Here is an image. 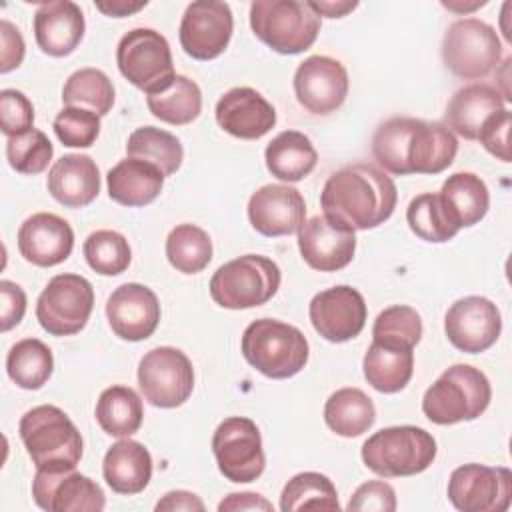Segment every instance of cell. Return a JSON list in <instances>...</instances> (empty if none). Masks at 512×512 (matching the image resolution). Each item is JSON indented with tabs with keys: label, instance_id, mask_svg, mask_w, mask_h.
Instances as JSON below:
<instances>
[{
	"label": "cell",
	"instance_id": "1",
	"mask_svg": "<svg viewBox=\"0 0 512 512\" xmlns=\"http://www.w3.org/2000/svg\"><path fill=\"white\" fill-rule=\"evenodd\" d=\"M458 152L454 132L442 122L396 116L382 122L372 136V154L390 174H438Z\"/></svg>",
	"mask_w": 512,
	"mask_h": 512
},
{
	"label": "cell",
	"instance_id": "2",
	"mask_svg": "<svg viewBox=\"0 0 512 512\" xmlns=\"http://www.w3.org/2000/svg\"><path fill=\"white\" fill-rule=\"evenodd\" d=\"M394 180L378 166L358 162L330 174L320 194L324 216L350 228L370 230L384 224L396 208Z\"/></svg>",
	"mask_w": 512,
	"mask_h": 512
},
{
	"label": "cell",
	"instance_id": "3",
	"mask_svg": "<svg viewBox=\"0 0 512 512\" xmlns=\"http://www.w3.org/2000/svg\"><path fill=\"white\" fill-rule=\"evenodd\" d=\"M18 432L36 470H74L82 458V436L58 406H34L20 418Z\"/></svg>",
	"mask_w": 512,
	"mask_h": 512
},
{
	"label": "cell",
	"instance_id": "4",
	"mask_svg": "<svg viewBox=\"0 0 512 512\" xmlns=\"http://www.w3.org/2000/svg\"><path fill=\"white\" fill-rule=\"evenodd\" d=\"M242 356L260 374L284 380L296 376L308 362V340L292 324L260 318L246 326L242 334Z\"/></svg>",
	"mask_w": 512,
	"mask_h": 512
},
{
	"label": "cell",
	"instance_id": "5",
	"mask_svg": "<svg viewBox=\"0 0 512 512\" xmlns=\"http://www.w3.org/2000/svg\"><path fill=\"white\" fill-rule=\"evenodd\" d=\"M492 388L486 374L470 364H454L424 392L422 412L440 426L476 420L490 404Z\"/></svg>",
	"mask_w": 512,
	"mask_h": 512
},
{
	"label": "cell",
	"instance_id": "6",
	"mask_svg": "<svg viewBox=\"0 0 512 512\" xmlns=\"http://www.w3.org/2000/svg\"><path fill=\"white\" fill-rule=\"evenodd\" d=\"M436 452L434 436L408 424L382 428L362 444L366 468L384 478L420 474L434 462Z\"/></svg>",
	"mask_w": 512,
	"mask_h": 512
},
{
	"label": "cell",
	"instance_id": "7",
	"mask_svg": "<svg viewBox=\"0 0 512 512\" xmlns=\"http://www.w3.org/2000/svg\"><path fill=\"white\" fill-rule=\"evenodd\" d=\"M250 26L258 40L278 54L308 50L320 32V16L308 2L256 0L250 4Z\"/></svg>",
	"mask_w": 512,
	"mask_h": 512
},
{
	"label": "cell",
	"instance_id": "8",
	"mask_svg": "<svg viewBox=\"0 0 512 512\" xmlns=\"http://www.w3.org/2000/svg\"><path fill=\"white\" fill-rule=\"evenodd\" d=\"M280 268L262 254H244L222 264L210 278L212 300L228 310L266 304L280 288Z\"/></svg>",
	"mask_w": 512,
	"mask_h": 512
},
{
	"label": "cell",
	"instance_id": "9",
	"mask_svg": "<svg viewBox=\"0 0 512 512\" xmlns=\"http://www.w3.org/2000/svg\"><path fill=\"white\" fill-rule=\"evenodd\" d=\"M116 64L120 74L148 96L166 90L176 78L170 44L152 28L128 30L118 42Z\"/></svg>",
	"mask_w": 512,
	"mask_h": 512
},
{
	"label": "cell",
	"instance_id": "10",
	"mask_svg": "<svg viewBox=\"0 0 512 512\" xmlns=\"http://www.w3.org/2000/svg\"><path fill=\"white\" fill-rule=\"evenodd\" d=\"M500 56L502 44L496 30L478 18L456 20L444 34L442 60L458 78H486L498 66Z\"/></svg>",
	"mask_w": 512,
	"mask_h": 512
},
{
	"label": "cell",
	"instance_id": "11",
	"mask_svg": "<svg viewBox=\"0 0 512 512\" xmlns=\"http://www.w3.org/2000/svg\"><path fill=\"white\" fill-rule=\"evenodd\" d=\"M94 308V288L80 274H56L40 292L36 318L52 336L78 334Z\"/></svg>",
	"mask_w": 512,
	"mask_h": 512
},
{
	"label": "cell",
	"instance_id": "12",
	"mask_svg": "<svg viewBox=\"0 0 512 512\" xmlns=\"http://www.w3.org/2000/svg\"><path fill=\"white\" fill-rule=\"evenodd\" d=\"M138 386L152 406H182L194 390V368L190 358L172 346L148 350L138 364Z\"/></svg>",
	"mask_w": 512,
	"mask_h": 512
},
{
	"label": "cell",
	"instance_id": "13",
	"mask_svg": "<svg viewBox=\"0 0 512 512\" xmlns=\"http://www.w3.org/2000/svg\"><path fill=\"white\" fill-rule=\"evenodd\" d=\"M212 452L222 476L236 484L254 482L266 466L262 436L254 420L230 416L212 436Z\"/></svg>",
	"mask_w": 512,
	"mask_h": 512
},
{
	"label": "cell",
	"instance_id": "14",
	"mask_svg": "<svg viewBox=\"0 0 512 512\" xmlns=\"http://www.w3.org/2000/svg\"><path fill=\"white\" fill-rule=\"evenodd\" d=\"M448 500L460 512H504L512 502V472L506 466L462 464L448 478Z\"/></svg>",
	"mask_w": 512,
	"mask_h": 512
},
{
	"label": "cell",
	"instance_id": "15",
	"mask_svg": "<svg viewBox=\"0 0 512 512\" xmlns=\"http://www.w3.org/2000/svg\"><path fill=\"white\" fill-rule=\"evenodd\" d=\"M232 30L234 18L226 2L196 0L182 16L180 46L194 60H212L228 48Z\"/></svg>",
	"mask_w": 512,
	"mask_h": 512
},
{
	"label": "cell",
	"instance_id": "16",
	"mask_svg": "<svg viewBox=\"0 0 512 512\" xmlns=\"http://www.w3.org/2000/svg\"><path fill=\"white\" fill-rule=\"evenodd\" d=\"M444 330L454 348L466 354H478L496 344L502 332V316L492 300L464 296L448 308Z\"/></svg>",
	"mask_w": 512,
	"mask_h": 512
},
{
	"label": "cell",
	"instance_id": "17",
	"mask_svg": "<svg viewBox=\"0 0 512 512\" xmlns=\"http://www.w3.org/2000/svg\"><path fill=\"white\" fill-rule=\"evenodd\" d=\"M294 94L308 112L330 114L348 96V72L336 58L310 56L294 72Z\"/></svg>",
	"mask_w": 512,
	"mask_h": 512
},
{
	"label": "cell",
	"instance_id": "18",
	"mask_svg": "<svg viewBox=\"0 0 512 512\" xmlns=\"http://www.w3.org/2000/svg\"><path fill=\"white\" fill-rule=\"evenodd\" d=\"M310 322L328 342H346L356 338L366 324L364 296L352 286H334L318 292L310 300Z\"/></svg>",
	"mask_w": 512,
	"mask_h": 512
},
{
	"label": "cell",
	"instance_id": "19",
	"mask_svg": "<svg viewBox=\"0 0 512 512\" xmlns=\"http://www.w3.org/2000/svg\"><path fill=\"white\" fill-rule=\"evenodd\" d=\"M32 496L48 512H100L106 506L102 488L92 478L74 470H36Z\"/></svg>",
	"mask_w": 512,
	"mask_h": 512
},
{
	"label": "cell",
	"instance_id": "20",
	"mask_svg": "<svg viewBox=\"0 0 512 512\" xmlns=\"http://www.w3.org/2000/svg\"><path fill=\"white\" fill-rule=\"evenodd\" d=\"M298 248L304 262L318 272H336L346 268L356 252L354 230L330 220L312 216L298 230Z\"/></svg>",
	"mask_w": 512,
	"mask_h": 512
},
{
	"label": "cell",
	"instance_id": "21",
	"mask_svg": "<svg viewBox=\"0 0 512 512\" xmlns=\"http://www.w3.org/2000/svg\"><path fill=\"white\" fill-rule=\"evenodd\" d=\"M106 318L118 338L128 342L146 340L160 322L158 296L144 284H122L106 302Z\"/></svg>",
	"mask_w": 512,
	"mask_h": 512
},
{
	"label": "cell",
	"instance_id": "22",
	"mask_svg": "<svg viewBox=\"0 0 512 512\" xmlns=\"http://www.w3.org/2000/svg\"><path fill=\"white\" fill-rule=\"evenodd\" d=\"M248 220L262 236H288L306 220L302 194L288 184H266L248 200Z\"/></svg>",
	"mask_w": 512,
	"mask_h": 512
},
{
	"label": "cell",
	"instance_id": "23",
	"mask_svg": "<svg viewBox=\"0 0 512 512\" xmlns=\"http://www.w3.org/2000/svg\"><path fill=\"white\" fill-rule=\"evenodd\" d=\"M214 114L218 126L240 140H258L276 124L274 106L258 90L248 86H238L222 94Z\"/></svg>",
	"mask_w": 512,
	"mask_h": 512
},
{
	"label": "cell",
	"instance_id": "24",
	"mask_svg": "<svg viewBox=\"0 0 512 512\" xmlns=\"http://www.w3.org/2000/svg\"><path fill=\"white\" fill-rule=\"evenodd\" d=\"M74 248L72 226L52 212L28 216L18 230V250L34 266L50 268L64 262Z\"/></svg>",
	"mask_w": 512,
	"mask_h": 512
},
{
	"label": "cell",
	"instance_id": "25",
	"mask_svg": "<svg viewBox=\"0 0 512 512\" xmlns=\"http://www.w3.org/2000/svg\"><path fill=\"white\" fill-rule=\"evenodd\" d=\"M84 14L70 0L42 2L34 14V36L38 48L54 58L72 54L84 38Z\"/></svg>",
	"mask_w": 512,
	"mask_h": 512
},
{
	"label": "cell",
	"instance_id": "26",
	"mask_svg": "<svg viewBox=\"0 0 512 512\" xmlns=\"http://www.w3.org/2000/svg\"><path fill=\"white\" fill-rule=\"evenodd\" d=\"M46 186L62 206L84 208L100 192V170L88 154H66L50 168Z\"/></svg>",
	"mask_w": 512,
	"mask_h": 512
},
{
	"label": "cell",
	"instance_id": "27",
	"mask_svg": "<svg viewBox=\"0 0 512 512\" xmlns=\"http://www.w3.org/2000/svg\"><path fill=\"white\" fill-rule=\"evenodd\" d=\"M164 174L150 162L124 158L106 174L108 196L128 208H140L154 202L164 186Z\"/></svg>",
	"mask_w": 512,
	"mask_h": 512
},
{
	"label": "cell",
	"instance_id": "28",
	"mask_svg": "<svg viewBox=\"0 0 512 512\" xmlns=\"http://www.w3.org/2000/svg\"><path fill=\"white\" fill-rule=\"evenodd\" d=\"M102 474L116 494H138L152 478V456L148 448L136 440H118L104 454Z\"/></svg>",
	"mask_w": 512,
	"mask_h": 512
},
{
	"label": "cell",
	"instance_id": "29",
	"mask_svg": "<svg viewBox=\"0 0 512 512\" xmlns=\"http://www.w3.org/2000/svg\"><path fill=\"white\" fill-rule=\"evenodd\" d=\"M500 110H504V100L498 88L468 84L450 98L446 106V126L466 140H476L482 124Z\"/></svg>",
	"mask_w": 512,
	"mask_h": 512
},
{
	"label": "cell",
	"instance_id": "30",
	"mask_svg": "<svg viewBox=\"0 0 512 512\" xmlns=\"http://www.w3.org/2000/svg\"><path fill=\"white\" fill-rule=\"evenodd\" d=\"M264 160L268 172L278 180L300 182L316 168L318 152L306 134L284 130L266 146Z\"/></svg>",
	"mask_w": 512,
	"mask_h": 512
},
{
	"label": "cell",
	"instance_id": "31",
	"mask_svg": "<svg viewBox=\"0 0 512 512\" xmlns=\"http://www.w3.org/2000/svg\"><path fill=\"white\" fill-rule=\"evenodd\" d=\"M438 194L460 228L478 224L490 208L488 186L474 172H456L448 176Z\"/></svg>",
	"mask_w": 512,
	"mask_h": 512
},
{
	"label": "cell",
	"instance_id": "32",
	"mask_svg": "<svg viewBox=\"0 0 512 512\" xmlns=\"http://www.w3.org/2000/svg\"><path fill=\"white\" fill-rule=\"evenodd\" d=\"M364 378L368 384L384 394H394L406 388L414 372L412 348H390L372 342L362 360Z\"/></svg>",
	"mask_w": 512,
	"mask_h": 512
},
{
	"label": "cell",
	"instance_id": "33",
	"mask_svg": "<svg viewBox=\"0 0 512 512\" xmlns=\"http://www.w3.org/2000/svg\"><path fill=\"white\" fill-rule=\"evenodd\" d=\"M324 420L332 432L356 438L368 432L376 420V408L360 388H340L324 404Z\"/></svg>",
	"mask_w": 512,
	"mask_h": 512
},
{
	"label": "cell",
	"instance_id": "34",
	"mask_svg": "<svg viewBox=\"0 0 512 512\" xmlns=\"http://www.w3.org/2000/svg\"><path fill=\"white\" fill-rule=\"evenodd\" d=\"M94 416L108 436L128 438L140 430L144 408L140 396L130 386L116 384L102 390Z\"/></svg>",
	"mask_w": 512,
	"mask_h": 512
},
{
	"label": "cell",
	"instance_id": "35",
	"mask_svg": "<svg viewBox=\"0 0 512 512\" xmlns=\"http://www.w3.org/2000/svg\"><path fill=\"white\" fill-rule=\"evenodd\" d=\"M146 104L152 116H156L158 120L172 126H184L200 116L202 92L194 80L176 74L166 90L146 96Z\"/></svg>",
	"mask_w": 512,
	"mask_h": 512
},
{
	"label": "cell",
	"instance_id": "36",
	"mask_svg": "<svg viewBox=\"0 0 512 512\" xmlns=\"http://www.w3.org/2000/svg\"><path fill=\"white\" fill-rule=\"evenodd\" d=\"M54 370L52 350L38 338L16 342L6 356V372L10 380L24 390L42 388Z\"/></svg>",
	"mask_w": 512,
	"mask_h": 512
},
{
	"label": "cell",
	"instance_id": "37",
	"mask_svg": "<svg viewBox=\"0 0 512 512\" xmlns=\"http://www.w3.org/2000/svg\"><path fill=\"white\" fill-rule=\"evenodd\" d=\"M128 158H138L154 164L164 176L174 174L184 160V148L180 140L156 126L136 128L126 142Z\"/></svg>",
	"mask_w": 512,
	"mask_h": 512
},
{
	"label": "cell",
	"instance_id": "38",
	"mask_svg": "<svg viewBox=\"0 0 512 512\" xmlns=\"http://www.w3.org/2000/svg\"><path fill=\"white\" fill-rule=\"evenodd\" d=\"M410 230L426 242H448L460 230L438 192H424L410 200L406 208Z\"/></svg>",
	"mask_w": 512,
	"mask_h": 512
},
{
	"label": "cell",
	"instance_id": "39",
	"mask_svg": "<svg viewBox=\"0 0 512 512\" xmlns=\"http://www.w3.org/2000/svg\"><path fill=\"white\" fill-rule=\"evenodd\" d=\"M280 510H340L336 486L320 472H300L286 482L280 494Z\"/></svg>",
	"mask_w": 512,
	"mask_h": 512
},
{
	"label": "cell",
	"instance_id": "40",
	"mask_svg": "<svg viewBox=\"0 0 512 512\" xmlns=\"http://www.w3.org/2000/svg\"><path fill=\"white\" fill-rule=\"evenodd\" d=\"M166 258L182 274H198L212 260V240L196 224H178L166 238Z\"/></svg>",
	"mask_w": 512,
	"mask_h": 512
},
{
	"label": "cell",
	"instance_id": "41",
	"mask_svg": "<svg viewBox=\"0 0 512 512\" xmlns=\"http://www.w3.org/2000/svg\"><path fill=\"white\" fill-rule=\"evenodd\" d=\"M62 102L106 116L114 106L112 80L98 68H80L68 76L62 88Z\"/></svg>",
	"mask_w": 512,
	"mask_h": 512
},
{
	"label": "cell",
	"instance_id": "42",
	"mask_svg": "<svg viewBox=\"0 0 512 512\" xmlns=\"http://www.w3.org/2000/svg\"><path fill=\"white\" fill-rule=\"evenodd\" d=\"M372 338L390 348H414L422 338V318L412 306H388L376 316Z\"/></svg>",
	"mask_w": 512,
	"mask_h": 512
},
{
	"label": "cell",
	"instance_id": "43",
	"mask_svg": "<svg viewBox=\"0 0 512 512\" xmlns=\"http://www.w3.org/2000/svg\"><path fill=\"white\" fill-rule=\"evenodd\" d=\"M88 266L102 276L122 274L132 260V250L128 240L116 230H96L82 246Z\"/></svg>",
	"mask_w": 512,
	"mask_h": 512
},
{
	"label": "cell",
	"instance_id": "44",
	"mask_svg": "<svg viewBox=\"0 0 512 512\" xmlns=\"http://www.w3.org/2000/svg\"><path fill=\"white\" fill-rule=\"evenodd\" d=\"M52 154H54L52 142L38 128H32L20 136H12L6 140L8 164L16 172L26 176L44 172L48 168V162L52 160Z\"/></svg>",
	"mask_w": 512,
	"mask_h": 512
},
{
	"label": "cell",
	"instance_id": "45",
	"mask_svg": "<svg viewBox=\"0 0 512 512\" xmlns=\"http://www.w3.org/2000/svg\"><path fill=\"white\" fill-rule=\"evenodd\" d=\"M58 140L68 148H90L100 134V116L86 108L66 106L52 124Z\"/></svg>",
	"mask_w": 512,
	"mask_h": 512
},
{
	"label": "cell",
	"instance_id": "46",
	"mask_svg": "<svg viewBox=\"0 0 512 512\" xmlns=\"http://www.w3.org/2000/svg\"><path fill=\"white\" fill-rule=\"evenodd\" d=\"M34 106L26 94L14 88H4L0 92V128L12 138L20 136L34 126Z\"/></svg>",
	"mask_w": 512,
	"mask_h": 512
},
{
	"label": "cell",
	"instance_id": "47",
	"mask_svg": "<svg viewBox=\"0 0 512 512\" xmlns=\"http://www.w3.org/2000/svg\"><path fill=\"white\" fill-rule=\"evenodd\" d=\"M346 510L354 512H394L396 510V492L394 488L384 480H370L360 484L354 494L350 496V502L346 504Z\"/></svg>",
	"mask_w": 512,
	"mask_h": 512
},
{
	"label": "cell",
	"instance_id": "48",
	"mask_svg": "<svg viewBox=\"0 0 512 512\" xmlns=\"http://www.w3.org/2000/svg\"><path fill=\"white\" fill-rule=\"evenodd\" d=\"M510 112L504 108L490 116L482 128L476 140L498 160L510 162Z\"/></svg>",
	"mask_w": 512,
	"mask_h": 512
},
{
	"label": "cell",
	"instance_id": "49",
	"mask_svg": "<svg viewBox=\"0 0 512 512\" xmlns=\"http://www.w3.org/2000/svg\"><path fill=\"white\" fill-rule=\"evenodd\" d=\"M26 312V292L12 280L0 282V330L8 332L20 324Z\"/></svg>",
	"mask_w": 512,
	"mask_h": 512
},
{
	"label": "cell",
	"instance_id": "50",
	"mask_svg": "<svg viewBox=\"0 0 512 512\" xmlns=\"http://www.w3.org/2000/svg\"><path fill=\"white\" fill-rule=\"evenodd\" d=\"M24 52L26 44L20 30L6 18L0 20V72L6 74L18 68L24 60Z\"/></svg>",
	"mask_w": 512,
	"mask_h": 512
},
{
	"label": "cell",
	"instance_id": "51",
	"mask_svg": "<svg viewBox=\"0 0 512 512\" xmlns=\"http://www.w3.org/2000/svg\"><path fill=\"white\" fill-rule=\"evenodd\" d=\"M220 512H238V510H264V512H272L274 506L272 502H268L264 496L256 494V492H234L228 494L220 504H218Z\"/></svg>",
	"mask_w": 512,
	"mask_h": 512
},
{
	"label": "cell",
	"instance_id": "52",
	"mask_svg": "<svg viewBox=\"0 0 512 512\" xmlns=\"http://www.w3.org/2000/svg\"><path fill=\"white\" fill-rule=\"evenodd\" d=\"M206 506L204 502L194 494V492H188V490H172L168 494L162 496V500L156 502L154 510L156 512H178V510H198L202 512Z\"/></svg>",
	"mask_w": 512,
	"mask_h": 512
},
{
	"label": "cell",
	"instance_id": "53",
	"mask_svg": "<svg viewBox=\"0 0 512 512\" xmlns=\"http://www.w3.org/2000/svg\"><path fill=\"white\" fill-rule=\"evenodd\" d=\"M308 6L318 14L326 18H342L348 12H352L358 2H308Z\"/></svg>",
	"mask_w": 512,
	"mask_h": 512
},
{
	"label": "cell",
	"instance_id": "54",
	"mask_svg": "<svg viewBox=\"0 0 512 512\" xmlns=\"http://www.w3.org/2000/svg\"><path fill=\"white\" fill-rule=\"evenodd\" d=\"M146 6V0L144 2H124V0H114V2H96V8L100 12H104L106 16H112V18H122V16H128V14H134L138 12L140 8Z\"/></svg>",
	"mask_w": 512,
	"mask_h": 512
}]
</instances>
